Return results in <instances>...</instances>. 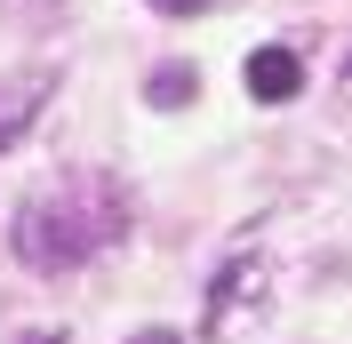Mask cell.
I'll return each mask as SVG.
<instances>
[{
    "label": "cell",
    "instance_id": "obj_1",
    "mask_svg": "<svg viewBox=\"0 0 352 344\" xmlns=\"http://www.w3.org/2000/svg\"><path fill=\"white\" fill-rule=\"evenodd\" d=\"M120 233H129V193L104 169H65L16 208V264L24 272H72Z\"/></svg>",
    "mask_w": 352,
    "mask_h": 344
},
{
    "label": "cell",
    "instance_id": "obj_2",
    "mask_svg": "<svg viewBox=\"0 0 352 344\" xmlns=\"http://www.w3.org/2000/svg\"><path fill=\"white\" fill-rule=\"evenodd\" d=\"M296 88H305L296 48H248V96H264V105H288Z\"/></svg>",
    "mask_w": 352,
    "mask_h": 344
},
{
    "label": "cell",
    "instance_id": "obj_3",
    "mask_svg": "<svg viewBox=\"0 0 352 344\" xmlns=\"http://www.w3.org/2000/svg\"><path fill=\"white\" fill-rule=\"evenodd\" d=\"M48 96V72H24V80H0V152L32 129V105Z\"/></svg>",
    "mask_w": 352,
    "mask_h": 344
},
{
    "label": "cell",
    "instance_id": "obj_4",
    "mask_svg": "<svg viewBox=\"0 0 352 344\" xmlns=\"http://www.w3.org/2000/svg\"><path fill=\"white\" fill-rule=\"evenodd\" d=\"M192 96V65H168V72H153V105H184Z\"/></svg>",
    "mask_w": 352,
    "mask_h": 344
},
{
    "label": "cell",
    "instance_id": "obj_5",
    "mask_svg": "<svg viewBox=\"0 0 352 344\" xmlns=\"http://www.w3.org/2000/svg\"><path fill=\"white\" fill-rule=\"evenodd\" d=\"M65 0H0V17H16V24H41V17H56Z\"/></svg>",
    "mask_w": 352,
    "mask_h": 344
},
{
    "label": "cell",
    "instance_id": "obj_6",
    "mask_svg": "<svg viewBox=\"0 0 352 344\" xmlns=\"http://www.w3.org/2000/svg\"><path fill=\"white\" fill-rule=\"evenodd\" d=\"M144 8H160V17H200V8H217V0H144Z\"/></svg>",
    "mask_w": 352,
    "mask_h": 344
},
{
    "label": "cell",
    "instance_id": "obj_7",
    "mask_svg": "<svg viewBox=\"0 0 352 344\" xmlns=\"http://www.w3.org/2000/svg\"><path fill=\"white\" fill-rule=\"evenodd\" d=\"M136 344H176V336H168V328H153V336H136Z\"/></svg>",
    "mask_w": 352,
    "mask_h": 344
}]
</instances>
